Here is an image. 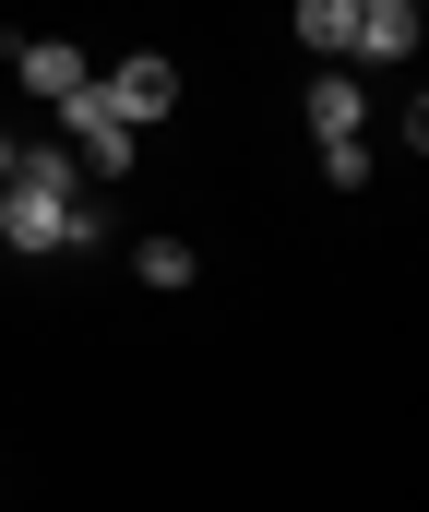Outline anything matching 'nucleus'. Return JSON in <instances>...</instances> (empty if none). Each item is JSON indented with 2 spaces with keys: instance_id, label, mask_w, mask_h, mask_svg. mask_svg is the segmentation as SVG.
<instances>
[{
  "instance_id": "7ed1b4c3",
  "label": "nucleus",
  "mask_w": 429,
  "mask_h": 512,
  "mask_svg": "<svg viewBox=\"0 0 429 512\" xmlns=\"http://www.w3.org/2000/svg\"><path fill=\"white\" fill-rule=\"evenodd\" d=\"M96 84H108V108H120L132 131L179 108V60H155V48H132V60H120V72H96Z\"/></svg>"
},
{
  "instance_id": "f03ea898",
  "label": "nucleus",
  "mask_w": 429,
  "mask_h": 512,
  "mask_svg": "<svg viewBox=\"0 0 429 512\" xmlns=\"http://www.w3.org/2000/svg\"><path fill=\"white\" fill-rule=\"evenodd\" d=\"M60 120H72L60 155H72L84 179H132V120L108 108V84H72V96H60Z\"/></svg>"
},
{
  "instance_id": "1a4fd4ad",
  "label": "nucleus",
  "mask_w": 429,
  "mask_h": 512,
  "mask_svg": "<svg viewBox=\"0 0 429 512\" xmlns=\"http://www.w3.org/2000/svg\"><path fill=\"white\" fill-rule=\"evenodd\" d=\"M322 179H334V191H370V179H382L370 131H322Z\"/></svg>"
},
{
  "instance_id": "0eeeda50",
  "label": "nucleus",
  "mask_w": 429,
  "mask_h": 512,
  "mask_svg": "<svg viewBox=\"0 0 429 512\" xmlns=\"http://www.w3.org/2000/svg\"><path fill=\"white\" fill-rule=\"evenodd\" d=\"M346 36H358V0H298V48L310 60H346Z\"/></svg>"
},
{
  "instance_id": "6e6552de",
  "label": "nucleus",
  "mask_w": 429,
  "mask_h": 512,
  "mask_svg": "<svg viewBox=\"0 0 429 512\" xmlns=\"http://www.w3.org/2000/svg\"><path fill=\"white\" fill-rule=\"evenodd\" d=\"M132 274L155 286V298H179V286L203 274V251H191V239H143V251H132Z\"/></svg>"
},
{
  "instance_id": "39448f33",
  "label": "nucleus",
  "mask_w": 429,
  "mask_h": 512,
  "mask_svg": "<svg viewBox=\"0 0 429 512\" xmlns=\"http://www.w3.org/2000/svg\"><path fill=\"white\" fill-rule=\"evenodd\" d=\"M346 60H418V0H358V36H346Z\"/></svg>"
},
{
  "instance_id": "9d476101",
  "label": "nucleus",
  "mask_w": 429,
  "mask_h": 512,
  "mask_svg": "<svg viewBox=\"0 0 429 512\" xmlns=\"http://www.w3.org/2000/svg\"><path fill=\"white\" fill-rule=\"evenodd\" d=\"M12 167H24V143H12V131H0V191H12Z\"/></svg>"
},
{
  "instance_id": "20e7f679",
  "label": "nucleus",
  "mask_w": 429,
  "mask_h": 512,
  "mask_svg": "<svg viewBox=\"0 0 429 512\" xmlns=\"http://www.w3.org/2000/svg\"><path fill=\"white\" fill-rule=\"evenodd\" d=\"M12 84H24V96H48V108H60V96H72V84H96V60H84V48H72V36H12Z\"/></svg>"
},
{
  "instance_id": "f257e3e1",
  "label": "nucleus",
  "mask_w": 429,
  "mask_h": 512,
  "mask_svg": "<svg viewBox=\"0 0 429 512\" xmlns=\"http://www.w3.org/2000/svg\"><path fill=\"white\" fill-rule=\"evenodd\" d=\"M0 251H24V262L108 251V203H96V191H36V179H12V191H0Z\"/></svg>"
},
{
  "instance_id": "423d86ee",
  "label": "nucleus",
  "mask_w": 429,
  "mask_h": 512,
  "mask_svg": "<svg viewBox=\"0 0 429 512\" xmlns=\"http://www.w3.org/2000/svg\"><path fill=\"white\" fill-rule=\"evenodd\" d=\"M310 131H370V84H358L346 60H322V72H310Z\"/></svg>"
}]
</instances>
